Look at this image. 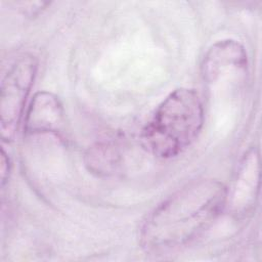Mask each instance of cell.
I'll return each mask as SVG.
<instances>
[{"mask_svg":"<svg viewBox=\"0 0 262 262\" xmlns=\"http://www.w3.org/2000/svg\"><path fill=\"white\" fill-rule=\"evenodd\" d=\"M226 187L215 179L194 180L163 201L140 230L144 251L165 255L201 236L225 210Z\"/></svg>","mask_w":262,"mask_h":262,"instance_id":"cell-1","label":"cell"},{"mask_svg":"<svg viewBox=\"0 0 262 262\" xmlns=\"http://www.w3.org/2000/svg\"><path fill=\"white\" fill-rule=\"evenodd\" d=\"M204 117V106L195 90L175 89L162 100L143 127V144L157 158L177 157L196 139Z\"/></svg>","mask_w":262,"mask_h":262,"instance_id":"cell-2","label":"cell"},{"mask_svg":"<svg viewBox=\"0 0 262 262\" xmlns=\"http://www.w3.org/2000/svg\"><path fill=\"white\" fill-rule=\"evenodd\" d=\"M38 60L32 54L18 57L8 69L1 83L0 131L4 142H11L26 113L27 99L37 75Z\"/></svg>","mask_w":262,"mask_h":262,"instance_id":"cell-3","label":"cell"},{"mask_svg":"<svg viewBox=\"0 0 262 262\" xmlns=\"http://www.w3.org/2000/svg\"><path fill=\"white\" fill-rule=\"evenodd\" d=\"M248 75V56L244 46L232 39L214 43L202 62L204 83L210 91L238 86Z\"/></svg>","mask_w":262,"mask_h":262,"instance_id":"cell-4","label":"cell"},{"mask_svg":"<svg viewBox=\"0 0 262 262\" xmlns=\"http://www.w3.org/2000/svg\"><path fill=\"white\" fill-rule=\"evenodd\" d=\"M259 152L251 147L245 152L229 188L226 187L225 209L235 217H245L256 205L259 193Z\"/></svg>","mask_w":262,"mask_h":262,"instance_id":"cell-5","label":"cell"},{"mask_svg":"<svg viewBox=\"0 0 262 262\" xmlns=\"http://www.w3.org/2000/svg\"><path fill=\"white\" fill-rule=\"evenodd\" d=\"M63 125L64 111L60 99L49 91L37 92L25 113L24 132L26 135H58Z\"/></svg>","mask_w":262,"mask_h":262,"instance_id":"cell-6","label":"cell"},{"mask_svg":"<svg viewBox=\"0 0 262 262\" xmlns=\"http://www.w3.org/2000/svg\"><path fill=\"white\" fill-rule=\"evenodd\" d=\"M84 161L89 172L99 177H106L120 170L123 158L115 142L99 141L87 149Z\"/></svg>","mask_w":262,"mask_h":262,"instance_id":"cell-7","label":"cell"},{"mask_svg":"<svg viewBox=\"0 0 262 262\" xmlns=\"http://www.w3.org/2000/svg\"><path fill=\"white\" fill-rule=\"evenodd\" d=\"M10 170H11V163H10L9 156L6 154L4 148H2L1 149V183H2V186H4V184L6 183L8 177H9Z\"/></svg>","mask_w":262,"mask_h":262,"instance_id":"cell-8","label":"cell"}]
</instances>
